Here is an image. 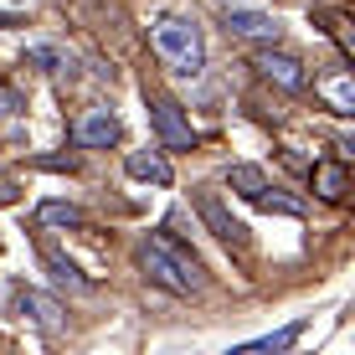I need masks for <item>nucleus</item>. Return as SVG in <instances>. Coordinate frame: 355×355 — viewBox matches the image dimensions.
<instances>
[{
    "label": "nucleus",
    "instance_id": "obj_1",
    "mask_svg": "<svg viewBox=\"0 0 355 355\" xmlns=\"http://www.w3.org/2000/svg\"><path fill=\"white\" fill-rule=\"evenodd\" d=\"M139 263H144V273H150L160 288H170V293H201V284H206L196 252L175 248L170 237H150L139 248Z\"/></svg>",
    "mask_w": 355,
    "mask_h": 355
},
{
    "label": "nucleus",
    "instance_id": "obj_2",
    "mask_svg": "<svg viewBox=\"0 0 355 355\" xmlns=\"http://www.w3.org/2000/svg\"><path fill=\"white\" fill-rule=\"evenodd\" d=\"M155 52L160 62L175 72V78H196L206 67V46H201V31L180 16H160L155 21Z\"/></svg>",
    "mask_w": 355,
    "mask_h": 355
},
{
    "label": "nucleus",
    "instance_id": "obj_3",
    "mask_svg": "<svg viewBox=\"0 0 355 355\" xmlns=\"http://www.w3.org/2000/svg\"><path fill=\"white\" fill-rule=\"evenodd\" d=\"M150 124H155V134H160L165 150H191V144H196L191 119L180 114V103L170 93H150Z\"/></svg>",
    "mask_w": 355,
    "mask_h": 355
},
{
    "label": "nucleus",
    "instance_id": "obj_4",
    "mask_svg": "<svg viewBox=\"0 0 355 355\" xmlns=\"http://www.w3.org/2000/svg\"><path fill=\"white\" fill-rule=\"evenodd\" d=\"M196 211H201V222L211 227V237H216V242H227V248H248V227H242V222L227 211L222 201H216L211 191H196Z\"/></svg>",
    "mask_w": 355,
    "mask_h": 355
},
{
    "label": "nucleus",
    "instance_id": "obj_5",
    "mask_svg": "<svg viewBox=\"0 0 355 355\" xmlns=\"http://www.w3.org/2000/svg\"><path fill=\"white\" fill-rule=\"evenodd\" d=\"M252 67H258L268 83L288 88V93H299L304 83H309V78H304V62H299V57H288V52H258V57H252Z\"/></svg>",
    "mask_w": 355,
    "mask_h": 355
},
{
    "label": "nucleus",
    "instance_id": "obj_6",
    "mask_svg": "<svg viewBox=\"0 0 355 355\" xmlns=\"http://www.w3.org/2000/svg\"><path fill=\"white\" fill-rule=\"evenodd\" d=\"M314 93L329 103V114H340V119L355 114V83H350V67H329L324 78L314 83Z\"/></svg>",
    "mask_w": 355,
    "mask_h": 355
},
{
    "label": "nucleus",
    "instance_id": "obj_7",
    "mask_svg": "<svg viewBox=\"0 0 355 355\" xmlns=\"http://www.w3.org/2000/svg\"><path fill=\"white\" fill-rule=\"evenodd\" d=\"M114 139H119V119L108 114V108L83 114V124H78V144H83V150H108Z\"/></svg>",
    "mask_w": 355,
    "mask_h": 355
},
{
    "label": "nucleus",
    "instance_id": "obj_8",
    "mask_svg": "<svg viewBox=\"0 0 355 355\" xmlns=\"http://www.w3.org/2000/svg\"><path fill=\"white\" fill-rule=\"evenodd\" d=\"M227 31L252 36V42H273V36H278V21L263 16V10H248V6H227Z\"/></svg>",
    "mask_w": 355,
    "mask_h": 355
},
{
    "label": "nucleus",
    "instance_id": "obj_9",
    "mask_svg": "<svg viewBox=\"0 0 355 355\" xmlns=\"http://www.w3.org/2000/svg\"><path fill=\"white\" fill-rule=\"evenodd\" d=\"M16 304L46 329V335H62L67 320H62V309H57V299H46V293H36V288H16Z\"/></svg>",
    "mask_w": 355,
    "mask_h": 355
},
{
    "label": "nucleus",
    "instance_id": "obj_10",
    "mask_svg": "<svg viewBox=\"0 0 355 355\" xmlns=\"http://www.w3.org/2000/svg\"><path fill=\"white\" fill-rule=\"evenodd\" d=\"M124 170H129L134 180H150V186H170V180H175V175H170V160H165L160 150H134L129 160H124Z\"/></svg>",
    "mask_w": 355,
    "mask_h": 355
},
{
    "label": "nucleus",
    "instance_id": "obj_11",
    "mask_svg": "<svg viewBox=\"0 0 355 355\" xmlns=\"http://www.w3.org/2000/svg\"><path fill=\"white\" fill-rule=\"evenodd\" d=\"M42 263H46V273H52V284H62L67 293H88V278H83L78 268H72V263L62 258V252H52V248H46V252H42Z\"/></svg>",
    "mask_w": 355,
    "mask_h": 355
},
{
    "label": "nucleus",
    "instance_id": "obj_12",
    "mask_svg": "<svg viewBox=\"0 0 355 355\" xmlns=\"http://www.w3.org/2000/svg\"><path fill=\"white\" fill-rule=\"evenodd\" d=\"M314 191H320L324 196V201H340V196H345L350 191V170L345 165H314Z\"/></svg>",
    "mask_w": 355,
    "mask_h": 355
},
{
    "label": "nucleus",
    "instance_id": "obj_13",
    "mask_svg": "<svg viewBox=\"0 0 355 355\" xmlns=\"http://www.w3.org/2000/svg\"><path fill=\"white\" fill-rule=\"evenodd\" d=\"M36 222L42 227H83V211L72 201H42L36 206Z\"/></svg>",
    "mask_w": 355,
    "mask_h": 355
},
{
    "label": "nucleus",
    "instance_id": "obj_14",
    "mask_svg": "<svg viewBox=\"0 0 355 355\" xmlns=\"http://www.w3.org/2000/svg\"><path fill=\"white\" fill-rule=\"evenodd\" d=\"M232 191L248 196V201H258V196L268 191V175H263L258 165H232Z\"/></svg>",
    "mask_w": 355,
    "mask_h": 355
},
{
    "label": "nucleus",
    "instance_id": "obj_15",
    "mask_svg": "<svg viewBox=\"0 0 355 355\" xmlns=\"http://www.w3.org/2000/svg\"><path fill=\"white\" fill-rule=\"evenodd\" d=\"M299 335H304V324L293 320L288 329H278V335H263V340H252V345H242V350H288V345H293Z\"/></svg>",
    "mask_w": 355,
    "mask_h": 355
},
{
    "label": "nucleus",
    "instance_id": "obj_16",
    "mask_svg": "<svg viewBox=\"0 0 355 355\" xmlns=\"http://www.w3.org/2000/svg\"><path fill=\"white\" fill-rule=\"evenodd\" d=\"M258 206H263V211H284V216H304V206L299 201H288V196H258Z\"/></svg>",
    "mask_w": 355,
    "mask_h": 355
},
{
    "label": "nucleus",
    "instance_id": "obj_17",
    "mask_svg": "<svg viewBox=\"0 0 355 355\" xmlns=\"http://www.w3.org/2000/svg\"><path fill=\"white\" fill-rule=\"evenodd\" d=\"M42 170H78V155H36Z\"/></svg>",
    "mask_w": 355,
    "mask_h": 355
},
{
    "label": "nucleus",
    "instance_id": "obj_18",
    "mask_svg": "<svg viewBox=\"0 0 355 355\" xmlns=\"http://www.w3.org/2000/svg\"><path fill=\"white\" fill-rule=\"evenodd\" d=\"M16 201V180H0V206H10Z\"/></svg>",
    "mask_w": 355,
    "mask_h": 355
}]
</instances>
